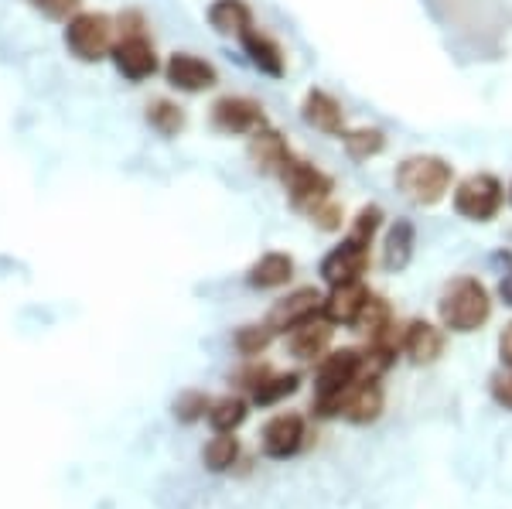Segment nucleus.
Here are the masks:
<instances>
[{"mask_svg": "<svg viewBox=\"0 0 512 509\" xmlns=\"http://www.w3.org/2000/svg\"><path fill=\"white\" fill-rule=\"evenodd\" d=\"M509 199H512V192H509Z\"/></svg>", "mask_w": 512, "mask_h": 509, "instance_id": "obj_36", "label": "nucleus"}, {"mask_svg": "<svg viewBox=\"0 0 512 509\" xmlns=\"http://www.w3.org/2000/svg\"><path fill=\"white\" fill-rule=\"evenodd\" d=\"M332 346V322L325 315L311 318V322L297 325L294 332H287V349L297 359H321Z\"/></svg>", "mask_w": 512, "mask_h": 509, "instance_id": "obj_15", "label": "nucleus"}, {"mask_svg": "<svg viewBox=\"0 0 512 509\" xmlns=\"http://www.w3.org/2000/svg\"><path fill=\"white\" fill-rule=\"evenodd\" d=\"M410 253H414V226L396 223L390 240H386V253H383L386 270H403L410 264Z\"/></svg>", "mask_w": 512, "mask_h": 509, "instance_id": "obj_25", "label": "nucleus"}, {"mask_svg": "<svg viewBox=\"0 0 512 509\" xmlns=\"http://www.w3.org/2000/svg\"><path fill=\"white\" fill-rule=\"evenodd\" d=\"M239 41H243L246 55H250V62L256 69L267 72V76H274V79L284 76V52H280V45L274 38L263 35L260 28H246L243 35H239Z\"/></svg>", "mask_w": 512, "mask_h": 509, "instance_id": "obj_19", "label": "nucleus"}, {"mask_svg": "<svg viewBox=\"0 0 512 509\" xmlns=\"http://www.w3.org/2000/svg\"><path fill=\"white\" fill-rule=\"evenodd\" d=\"M263 123H267L263 106L250 96H226L212 106V127L219 134H256Z\"/></svg>", "mask_w": 512, "mask_h": 509, "instance_id": "obj_7", "label": "nucleus"}, {"mask_svg": "<svg viewBox=\"0 0 512 509\" xmlns=\"http://www.w3.org/2000/svg\"><path fill=\"white\" fill-rule=\"evenodd\" d=\"M113 65L120 69L123 79L144 82L158 72V52H154V45L144 35H130L113 45Z\"/></svg>", "mask_w": 512, "mask_h": 509, "instance_id": "obj_10", "label": "nucleus"}, {"mask_svg": "<svg viewBox=\"0 0 512 509\" xmlns=\"http://www.w3.org/2000/svg\"><path fill=\"white\" fill-rule=\"evenodd\" d=\"M147 123H151L158 134L175 137L178 130L185 127V113H181V106L171 103V100H154L151 106H147Z\"/></svg>", "mask_w": 512, "mask_h": 509, "instance_id": "obj_27", "label": "nucleus"}, {"mask_svg": "<svg viewBox=\"0 0 512 509\" xmlns=\"http://www.w3.org/2000/svg\"><path fill=\"white\" fill-rule=\"evenodd\" d=\"M390 325H393V311H390V305H386V298H379V294H369V301H366V308H362V315H359V322H355V328H362L369 339H376V335L386 332Z\"/></svg>", "mask_w": 512, "mask_h": 509, "instance_id": "obj_28", "label": "nucleus"}, {"mask_svg": "<svg viewBox=\"0 0 512 509\" xmlns=\"http://www.w3.org/2000/svg\"><path fill=\"white\" fill-rule=\"evenodd\" d=\"M65 48L79 62H99L113 52V21L96 11H79L65 24Z\"/></svg>", "mask_w": 512, "mask_h": 509, "instance_id": "obj_4", "label": "nucleus"}, {"mask_svg": "<svg viewBox=\"0 0 512 509\" xmlns=\"http://www.w3.org/2000/svg\"><path fill=\"white\" fill-rule=\"evenodd\" d=\"M379 223H383V209H379V205H366V209H362L359 216H355L349 240L362 243V246H369V243H373V236H376Z\"/></svg>", "mask_w": 512, "mask_h": 509, "instance_id": "obj_30", "label": "nucleus"}, {"mask_svg": "<svg viewBox=\"0 0 512 509\" xmlns=\"http://www.w3.org/2000/svg\"><path fill=\"white\" fill-rule=\"evenodd\" d=\"M294 277V260L287 253H263L260 260L250 267L246 281L256 291H274V287H284Z\"/></svg>", "mask_w": 512, "mask_h": 509, "instance_id": "obj_20", "label": "nucleus"}, {"mask_svg": "<svg viewBox=\"0 0 512 509\" xmlns=\"http://www.w3.org/2000/svg\"><path fill=\"white\" fill-rule=\"evenodd\" d=\"M499 352H502V363H506V366L512 369V325H506V332H502Z\"/></svg>", "mask_w": 512, "mask_h": 509, "instance_id": "obj_35", "label": "nucleus"}, {"mask_svg": "<svg viewBox=\"0 0 512 509\" xmlns=\"http://www.w3.org/2000/svg\"><path fill=\"white\" fill-rule=\"evenodd\" d=\"M369 301V291L362 287V281H349V284H335L328 291L325 305H321V315L332 325H355Z\"/></svg>", "mask_w": 512, "mask_h": 509, "instance_id": "obj_14", "label": "nucleus"}, {"mask_svg": "<svg viewBox=\"0 0 512 509\" xmlns=\"http://www.w3.org/2000/svg\"><path fill=\"white\" fill-rule=\"evenodd\" d=\"M164 76H168V82L175 89H181V93H205V89L216 86V69H212L205 59H198V55L192 52H175L168 59V65H164Z\"/></svg>", "mask_w": 512, "mask_h": 509, "instance_id": "obj_13", "label": "nucleus"}, {"mask_svg": "<svg viewBox=\"0 0 512 509\" xmlns=\"http://www.w3.org/2000/svg\"><path fill=\"white\" fill-rule=\"evenodd\" d=\"M335 414H342L349 424H373L383 414V387H379V376H362L359 383H352L342 393Z\"/></svg>", "mask_w": 512, "mask_h": 509, "instance_id": "obj_8", "label": "nucleus"}, {"mask_svg": "<svg viewBox=\"0 0 512 509\" xmlns=\"http://www.w3.org/2000/svg\"><path fill=\"white\" fill-rule=\"evenodd\" d=\"M202 462L209 465V472H229L239 462V438L229 431H216V438L202 451Z\"/></svg>", "mask_w": 512, "mask_h": 509, "instance_id": "obj_24", "label": "nucleus"}, {"mask_svg": "<svg viewBox=\"0 0 512 509\" xmlns=\"http://www.w3.org/2000/svg\"><path fill=\"white\" fill-rule=\"evenodd\" d=\"M492 397H495V404L512 410V373H495L492 376Z\"/></svg>", "mask_w": 512, "mask_h": 509, "instance_id": "obj_34", "label": "nucleus"}, {"mask_svg": "<svg viewBox=\"0 0 512 509\" xmlns=\"http://www.w3.org/2000/svg\"><path fill=\"white\" fill-rule=\"evenodd\" d=\"M280 182H284L287 195H291L294 209L311 212L315 205L332 199V178H328L325 171H318L315 164L294 158V154L287 158L284 168H280Z\"/></svg>", "mask_w": 512, "mask_h": 509, "instance_id": "obj_5", "label": "nucleus"}, {"mask_svg": "<svg viewBox=\"0 0 512 509\" xmlns=\"http://www.w3.org/2000/svg\"><path fill=\"white\" fill-rule=\"evenodd\" d=\"M366 376L362 369V352L355 349H335L328 356H321L318 373H315V410L321 417H335V407L342 400V393L359 383Z\"/></svg>", "mask_w": 512, "mask_h": 509, "instance_id": "obj_2", "label": "nucleus"}, {"mask_svg": "<svg viewBox=\"0 0 512 509\" xmlns=\"http://www.w3.org/2000/svg\"><path fill=\"white\" fill-rule=\"evenodd\" d=\"M260 448H263V455L277 458V462L294 458L297 451L304 448V417H297V414L274 417V421H270L260 434Z\"/></svg>", "mask_w": 512, "mask_h": 509, "instance_id": "obj_11", "label": "nucleus"}, {"mask_svg": "<svg viewBox=\"0 0 512 509\" xmlns=\"http://www.w3.org/2000/svg\"><path fill=\"white\" fill-rule=\"evenodd\" d=\"M454 209H458V216L472 219V223H489L502 209V182L495 175H485V171L468 175L454 188Z\"/></svg>", "mask_w": 512, "mask_h": 509, "instance_id": "obj_6", "label": "nucleus"}, {"mask_svg": "<svg viewBox=\"0 0 512 509\" xmlns=\"http://www.w3.org/2000/svg\"><path fill=\"white\" fill-rule=\"evenodd\" d=\"M209 404L212 400L205 397V393H181V397L175 400V417L181 424H195L198 417H209Z\"/></svg>", "mask_w": 512, "mask_h": 509, "instance_id": "obj_31", "label": "nucleus"}, {"mask_svg": "<svg viewBox=\"0 0 512 509\" xmlns=\"http://www.w3.org/2000/svg\"><path fill=\"white\" fill-rule=\"evenodd\" d=\"M209 24L219 35H243L246 28H253V14L243 0H216L209 7Z\"/></svg>", "mask_w": 512, "mask_h": 509, "instance_id": "obj_21", "label": "nucleus"}, {"mask_svg": "<svg viewBox=\"0 0 512 509\" xmlns=\"http://www.w3.org/2000/svg\"><path fill=\"white\" fill-rule=\"evenodd\" d=\"M79 4L82 0H35L38 11L52 21H72L79 14Z\"/></svg>", "mask_w": 512, "mask_h": 509, "instance_id": "obj_33", "label": "nucleus"}, {"mask_svg": "<svg viewBox=\"0 0 512 509\" xmlns=\"http://www.w3.org/2000/svg\"><path fill=\"white\" fill-rule=\"evenodd\" d=\"M250 417V404L243 397H219L209 404V424L216 431H229L233 434L239 424Z\"/></svg>", "mask_w": 512, "mask_h": 509, "instance_id": "obj_23", "label": "nucleus"}, {"mask_svg": "<svg viewBox=\"0 0 512 509\" xmlns=\"http://www.w3.org/2000/svg\"><path fill=\"white\" fill-rule=\"evenodd\" d=\"M403 352L414 363H437L444 352V332L431 322H410L403 328Z\"/></svg>", "mask_w": 512, "mask_h": 509, "instance_id": "obj_17", "label": "nucleus"}, {"mask_svg": "<svg viewBox=\"0 0 512 509\" xmlns=\"http://www.w3.org/2000/svg\"><path fill=\"white\" fill-rule=\"evenodd\" d=\"M321 305H325V298L315 291V287H301V291L287 294V298H280L274 308H270V318L267 325L274 328V332H294L297 325L311 322V318L321 315Z\"/></svg>", "mask_w": 512, "mask_h": 509, "instance_id": "obj_9", "label": "nucleus"}, {"mask_svg": "<svg viewBox=\"0 0 512 509\" xmlns=\"http://www.w3.org/2000/svg\"><path fill=\"white\" fill-rule=\"evenodd\" d=\"M441 325L451 328V332H475V328H482L489 322L492 315V298L489 291H485L482 281H475V277H458V281H451L444 287L441 294Z\"/></svg>", "mask_w": 512, "mask_h": 509, "instance_id": "obj_1", "label": "nucleus"}, {"mask_svg": "<svg viewBox=\"0 0 512 509\" xmlns=\"http://www.w3.org/2000/svg\"><path fill=\"white\" fill-rule=\"evenodd\" d=\"M369 267V246L355 243V240H345L342 246H335L325 260H321V281L325 284H349V281H359Z\"/></svg>", "mask_w": 512, "mask_h": 509, "instance_id": "obj_12", "label": "nucleus"}, {"mask_svg": "<svg viewBox=\"0 0 512 509\" xmlns=\"http://www.w3.org/2000/svg\"><path fill=\"white\" fill-rule=\"evenodd\" d=\"M304 120H308V127L321 130V134L345 137L342 106H338V100H332L328 93H321V89H311L308 100H304Z\"/></svg>", "mask_w": 512, "mask_h": 509, "instance_id": "obj_18", "label": "nucleus"}, {"mask_svg": "<svg viewBox=\"0 0 512 509\" xmlns=\"http://www.w3.org/2000/svg\"><path fill=\"white\" fill-rule=\"evenodd\" d=\"M297 387H301V376L297 373H267L253 387V404L256 407H274L284 397L297 393Z\"/></svg>", "mask_w": 512, "mask_h": 509, "instance_id": "obj_22", "label": "nucleus"}, {"mask_svg": "<svg viewBox=\"0 0 512 509\" xmlns=\"http://www.w3.org/2000/svg\"><path fill=\"white\" fill-rule=\"evenodd\" d=\"M342 141H345V151H349L352 161H369V158H376V154L386 147V137L379 134V130H369V127L345 130Z\"/></svg>", "mask_w": 512, "mask_h": 509, "instance_id": "obj_26", "label": "nucleus"}, {"mask_svg": "<svg viewBox=\"0 0 512 509\" xmlns=\"http://www.w3.org/2000/svg\"><path fill=\"white\" fill-rule=\"evenodd\" d=\"M396 188L417 205H434L451 188V164L434 154H417L396 168Z\"/></svg>", "mask_w": 512, "mask_h": 509, "instance_id": "obj_3", "label": "nucleus"}, {"mask_svg": "<svg viewBox=\"0 0 512 509\" xmlns=\"http://www.w3.org/2000/svg\"><path fill=\"white\" fill-rule=\"evenodd\" d=\"M270 339H274V328H270V325H243V328L236 332L233 346L239 349V356L256 359L263 349L270 346Z\"/></svg>", "mask_w": 512, "mask_h": 509, "instance_id": "obj_29", "label": "nucleus"}, {"mask_svg": "<svg viewBox=\"0 0 512 509\" xmlns=\"http://www.w3.org/2000/svg\"><path fill=\"white\" fill-rule=\"evenodd\" d=\"M287 158H291V147H287V141L277 130L260 127L256 134H250V161L256 171H263V175H280Z\"/></svg>", "mask_w": 512, "mask_h": 509, "instance_id": "obj_16", "label": "nucleus"}, {"mask_svg": "<svg viewBox=\"0 0 512 509\" xmlns=\"http://www.w3.org/2000/svg\"><path fill=\"white\" fill-rule=\"evenodd\" d=\"M308 216H311V223H315L318 229H325V233H335V229H342V205H335L332 199H325L321 205H315Z\"/></svg>", "mask_w": 512, "mask_h": 509, "instance_id": "obj_32", "label": "nucleus"}]
</instances>
